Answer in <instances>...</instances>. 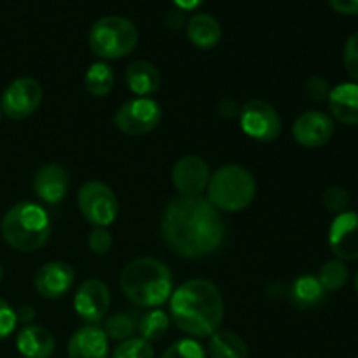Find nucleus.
<instances>
[{
	"instance_id": "26",
	"label": "nucleus",
	"mask_w": 358,
	"mask_h": 358,
	"mask_svg": "<svg viewBox=\"0 0 358 358\" xmlns=\"http://www.w3.org/2000/svg\"><path fill=\"white\" fill-rule=\"evenodd\" d=\"M348 276L350 273L345 262L334 259V261H329L322 266L317 278L320 285L324 287L325 292H338L348 283Z\"/></svg>"
},
{
	"instance_id": "12",
	"label": "nucleus",
	"mask_w": 358,
	"mask_h": 358,
	"mask_svg": "<svg viewBox=\"0 0 358 358\" xmlns=\"http://www.w3.org/2000/svg\"><path fill=\"white\" fill-rule=\"evenodd\" d=\"M329 247L339 261L358 259V213L343 212L336 215L329 229Z\"/></svg>"
},
{
	"instance_id": "39",
	"label": "nucleus",
	"mask_w": 358,
	"mask_h": 358,
	"mask_svg": "<svg viewBox=\"0 0 358 358\" xmlns=\"http://www.w3.org/2000/svg\"><path fill=\"white\" fill-rule=\"evenodd\" d=\"M355 292L358 294V273H357V276H355Z\"/></svg>"
},
{
	"instance_id": "29",
	"label": "nucleus",
	"mask_w": 358,
	"mask_h": 358,
	"mask_svg": "<svg viewBox=\"0 0 358 358\" xmlns=\"http://www.w3.org/2000/svg\"><path fill=\"white\" fill-rule=\"evenodd\" d=\"M161 358H206V352L198 341H194L192 338H185L173 343Z\"/></svg>"
},
{
	"instance_id": "34",
	"label": "nucleus",
	"mask_w": 358,
	"mask_h": 358,
	"mask_svg": "<svg viewBox=\"0 0 358 358\" xmlns=\"http://www.w3.org/2000/svg\"><path fill=\"white\" fill-rule=\"evenodd\" d=\"M304 93L315 101H324L325 98L331 93V87H329V83L322 77H310V79L304 83Z\"/></svg>"
},
{
	"instance_id": "40",
	"label": "nucleus",
	"mask_w": 358,
	"mask_h": 358,
	"mask_svg": "<svg viewBox=\"0 0 358 358\" xmlns=\"http://www.w3.org/2000/svg\"><path fill=\"white\" fill-rule=\"evenodd\" d=\"M3 278V269H2V264H0V282H2Z\"/></svg>"
},
{
	"instance_id": "8",
	"label": "nucleus",
	"mask_w": 358,
	"mask_h": 358,
	"mask_svg": "<svg viewBox=\"0 0 358 358\" xmlns=\"http://www.w3.org/2000/svg\"><path fill=\"white\" fill-rule=\"evenodd\" d=\"M163 117L159 103L152 98H133L126 101L114 114V124L128 136L147 135L157 128Z\"/></svg>"
},
{
	"instance_id": "19",
	"label": "nucleus",
	"mask_w": 358,
	"mask_h": 358,
	"mask_svg": "<svg viewBox=\"0 0 358 358\" xmlns=\"http://www.w3.org/2000/svg\"><path fill=\"white\" fill-rule=\"evenodd\" d=\"M329 110L343 124H358V84L345 83L332 87L327 96Z\"/></svg>"
},
{
	"instance_id": "10",
	"label": "nucleus",
	"mask_w": 358,
	"mask_h": 358,
	"mask_svg": "<svg viewBox=\"0 0 358 358\" xmlns=\"http://www.w3.org/2000/svg\"><path fill=\"white\" fill-rule=\"evenodd\" d=\"M42 103V87L31 77L13 80L0 98L2 114L13 121H21L34 114Z\"/></svg>"
},
{
	"instance_id": "3",
	"label": "nucleus",
	"mask_w": 358,
	"mask_h": 358,
	"mask_svg": "<svg viewBox=\"0 0 358 358\" xmlns=\"http://www.w3.org/2000/svg\"><path fill=\"white\" fill-rule=\"evenodd\" d=\"M121 289L133 304L140 308L161 306L173 292V278L166 264L154 257H138L121 271Z\"/></svg>"
},
{
	"instance_id": "16",
	"label": "nucleus",
	"mask_w": 358,
	"mask_h": 358,
	"mask_svg": "<svg viewBox=\"0 0 358 358\" xmlns=\"http://www.w3.org/2000/svg\"><path fill=\"white\" fill-rule=\"evenodd\" d=\"M34 191L37 198L42 199L45 205H58L69 191V173L62 164H44L35 173Z\"/></svg>"
},
{
	"instance_id": "17",
	"label": "nucleus",
	"mask_w": 358,
	"mask_h": 358,
	"mask_svg": "<svg viewBox=\"0 0 358 358\" xmlns=\"http://www.w3.org/2000/svg\"><path fill=\"white\" fill-rule=\"evenodd\" d=\"M108 338L98 325L77 329L69 341V358H108Z\"/></svg>"
},
{
	"instance_id": "22",
	"label": "nucleus",
	"mask_w": 358,
	"mask_h": 358,
	"mask_svg": "<svg viewBox=\"0 0 358 358\" xmlns=\"http://www.w3.org/2000/svg\"><path fill=\"white\" fill-rule=\"evenodd\" d=\"M325 290L320 285L317 276L304 275L299 276L290 287V301L299 310H313L318 308L325 299Z\"/></svg>"
},
{
	"instance_id": "28",
	"label": "nucleus",
	"mask_w": 358,
	"mask_h": 358,
	"mask_svg": "<svg viewBox=\"0 0 358 358\" xmlns=\"http://www.w3.org/2000/svg\"><path fill=\"white\" fill-rule=\"evenodd\" d=\"M112 358H154V350L145 339L129 338L119 343Z\"/></svg>"
},
{
	"instance_id": "7",
	"label": "nucleus",
	"mask_w": 358,
	"mask_h": 358,
	"mask_svg": "<svg viewBox=\"0 0 358 358\" xmlns=\"http://www.w3.org/2000/svg\"><path fill=\"white\" fill-rule=\"evenodd\" d=\"M77 206L84 219L94 227H108L119 213V203L114 191L100 180L83 184L77 192Z\"/></svg>"
},
{
	"instance_id": "24",
	"label": "nucleus",
	"mask_w": 358,
	"mask_h": 358,
	"mask_svg": "<svg viewBox=\"0 0 358 358\" xmlns=\"http://www.w3.org/2000/svg\"><path fill=\"white\" fill-rule=\"evenodd\" d=\"M114 70L108 66V63L98 62L87 69L84 76V86L93 96H105L114 87Z\"/></svg>"
},
{
	"instance_id": "36",
	"label": "nucleus",
	"mask_w": 358,
	"mask_h": 358,
	"mask_svg": "<svg viewBox=\"0 0 358 358\" xmlns=\"http://www.w3.org/2000/svg\"><path fill=\"white\" fill-rule=\"evenodd\" d=\"M16 318L21 324H30L35 318V310L31 306H28V304H24V306H21L20 310L16 311Z\"/></svg>"
},
{
	"instance_id": "1",
	"label": "nucleus",
	"mask_w": 358,
	"mask_h": 358,
	"mask_svg": "<svg viewBox=\"0 0 358 358\" xmlns=\"http://www.w3.org/2000/svg\"><path fill=\"white\" fill-rule=\"evenodd\" d=\"M161 236L173 254L199 259L213 254L226 236L219 210L201 196H180L168 205Z\"/></svg>"
},
{
	"instance_id": "6",
	"label": "nucleus",
	"mask_w": 358,
	"mask_h": 358,
	"mask_svg": "<svg viewBox=\"0 0 358 358\" xmlns=\"http://www.w3.org/2000/svg\"><path fill=\"white\" fill-rule=\"evenodd\" d=\"M138 44V30L122 16L100 17L90 30V48L98 58L117 59L128 56Z\"/></svg>"
},
{
	"instance_id": "30",
	"label": "nucleus",
	"mask_w": 358,
	"mask_h": 358,
	"mask_svg": "<svg viewBox=\"0 0 358 358\" xmlns=\"http://www.w3.org/2000/svg\"><path fill=\"white\" fill-rule=\"evenodd\" d=\"M324 206L327 208V212L331 213H343L346 212V208L350 206V194L345 187H339V185H332V187L325 189L324 192Z\"/></svg>"
},
{
	"instance_id": "33",
	"label": "nucleus",
	"mask_w": 358,
	"mask_h": 358,
	"mask_svg": "<svg viewBox=\"0 0 358 358\" xmlns=\"http://www.w3.org/2000/svg\"><path fill=\"white\" fill-rule=\"evenodd\" d=\"M345 66L348 76L358 83V31L346 41L345 45Z\"/></svg>"
},
{
	"instance_id": "11",
	"label": "nucleus",
	"mask_w": 358,
	"mask_h": 358,
	"mask_svg": "<svg viewBox=\"0 0 358 358\" xmlns=\"http://www.w3.org/2000/svg\"><path fill=\"white\" fill-rule=\"evenodd\" d=\"M110 308V290L101 280L91 278L80 283L73 297V310L77 317L87 325H96L103 320Z\"/></svg>"
},
{
	"instance_id": "23",
	"label": "nucleus",
	"mask_w": 358,
	"mask_h": 358,
	"mask_svg": "<svg viewBox=\"0 0 358 358\" xmlns=\"http://www.w3.org/2000/svg\"><path fill=\"white\" fill-rule=\"evenodd\" d=\"M208 358H248V346L243 339L231 331H217L210 336Z\"/></svg>"
},
{
	"instance_id": "37",
	"label": "nucleus",
	"mask_w": 358,
	"mask_h": 358,
	"mask_svg": "<svg viewBox=\"0 0 358 358\" xmlns=\"http://www.w3.org/2000/svg\"><path fill=\"white\" fill-rule=\"evenodd\" d=\"M166 23L170 28H180L184 24V14H182L180 9H175L171 13H168Z\"/></svg>"
},
{
	"instance_id": "2",
	"label": "nucleus",
	"mask_w": 358,
	"mask_h": 358,
	"mask_svg": "<svg viewBox=\"0 0 358 358\" xmlns=\"http://www.w3.org/2000/svg\"><path fill=\"white\" fill-rule=\"evenodd\" d=\"M170 315L175 325L191 338H210L222 324V294L208 280L192 278L171 292Z\"/></svg>"
},
{
	"instance_id": "18",
	"label": "nucleus",
	"mask_w": 358,
	"mask_h": 358,
	"mask_svg": "<svg viewBox=\"0 0 358 358\" xmlns=\"http://www.w3.org/2000/svg\"><path fill=\"white\" fill-rule=\"evenodd\" d=\"M17 352L24 358H49L55 353V338L42 325H27L16 338Z\"/></svg>"
},
{
	"instance_id": "20",
	"label": "nucleus",
	"mask_w": 358,
	"mask_h": 358,
	"mask_svg": "<svg viewBox=\"0 0 358 358\" xmlns=\"http://www.w3.org/2000/svg\"><path fill=\"white\" fill-rule=\"evenodd\" d=\"M126 84L133 94L138 98H147L159 90L161 73L152 63L138 59L126 69Z\"/></svg>"
},
{
	"instance_id": "25",
	"label": "nucleus",
	"mask_w": 358,
	"mask_h": 358,
	"mask_svg": "<svg viewBox=\"0 0 358 358\" xmlns=\"http://www.w3.org/2000/svg\"><path fill=\"white\" fill-rule=\"evenodd\" d=\"M170 327V317L166 311L159 310V308H152L147 311L136 324V331L140 332V338L145 341H159L164 338Z\"/></svg>"
},
{
	"instance_id": "4",
	"label": "nucleus",
	"mask_w": 358,
	"mask_h": 358,
	"mask_svg": "<svg viewBox=\"0 0 358 358\" xmlns=\"http://www.w3.org/2000/svg\"><path fill=\"white\" fill-rule=\"evenodd\" d=\"M0 233L7 245L20 252H35L51 236V219L41 205L31 201L10 206L2 217Z\"/></svg>"
},
{
	"instance_id": "41",
	"label": "nucleus",
	"mask_w": 358,
	"mask_h": 358,
	"mask_svg": "<svg viewBox=\"0 0 358 358\" xmlns=\"http://www.w3.org/2000/svg\"><path fill=\"white\" fill-rule=\"evenodd\" d=\"M0 119H2V108H0Z\"/></svg>"
},
{
	"instance_id": "13",
	"label": "nucleus",
	"mask_w": 358,
	"mask_h": 358,
	"mask_svg": "<svg viewBox=\"0 0 358 358\" xmlns=\"http://www.w3.org/2000/svg\"><path fill=\"white\" fill-rule=\"evenodd\" d=\"M171 180L182 196H201L210 182L208 164L203 157L192 154L180 157L171 171Z\"/></svg>"
},
{
	"instance_id": "31",
	"label": "nucleus",
	"mask_w": 358,
	"mask_h": 358,
	"mask_svg": "<svg viewBox=\"0 0 358 358\" xmlns=\"http://www.w3.org/2000/svg\"><path fill=\"white\" fill-rule=\"evenodd\" d=\"M87 245L93 254L103 255L112 248V234L108 233L107 227H94L87 238Z\"/></svg>"
},
{
	"instance_id": "5",
	"label": "nucleus",
	"mask_w": 358,
	"mask_h": 358,
	"mask_svg": "<svg viewBox=\"0 0 358 358\" xmlns=\"http://www.w3.org/2000/svg\"><path fill=\"white\" fill-rule=\"evenodd\" d=\"M208 203L219 212H241L254 201L255 178L241 164H224L210 177Z\"/></svg>"
},
{
	"instance_id": "15",
	"label": "nucleus",
	"mask_w": 358,
	"mask_h": 358,
	"mask_svg": "<svg viewBox=\"0 0 358 358\" xmlns=\"http://www.w3.org/2000/svg\"><path fill=\"white\" fill-rule=\"evenodd\" d=\"M73 278L76 273L72 266L62 261H52L38 268V271L35 273L34 285L38 296L45 299H59L72 289Z\"/></svg>"
},
{
	"instance_id": "32",
	"label": "nucleus",
	"mask_w": 358,
	"mask_h": 358,
	"mask_svg": "<svg viewBox=\"0 0 358 358\" xmlns=\"http://www.w3.org/2000/svg\"><path fill=\"white\" fill-rule=\"evenodd\" d=\"M16 311L13 310V306L6 299L0 297V339L9 338L14 329H16Z\"/></svg>"
},
{
	"instance_id": "35",
	"label": "nucleus",
	"mask_w": 358,
	"mask_h": 358,
	"mask_svg": "<svg viewBox=\"0 0 358 358\" xmlns=\"http://www.w3.org/2000/svg\"><path fill=\"white\" fill-rule=\"evenodd\" d=\"M329 3L339 14H346V16L358 14V0H329Z\"/></svg>"
},
{
	"instance_id": "27",
	"label": "nucleus",
	"mask_w": 358,
	"mask_h": 358,
	"mask_svg": "<svg viewBox=\"0 0 358 358\" xmlns=\"http://www.w3.org/2000/svg\"><path fill=\"white\" fill-rule=\"evenodd\" d=\"M103 332L107 334L108 339H114V341H126V339L133 338V334L136 332V322L135 318L129 317V315H114V317H110L108 320H105Z\"/></svg>"
},
{
	"instance_id": "9",
	"label": "nucleus",
	"mask_w": 358,
	"mask_h": 358,
	"mask_svg": "<svg viewBox=\"0 0 358 358\" xmlns=\"http://www.w3.org/2000/svg\"><path fill=\"white\" fill-rule=\"evenodd\" d=\"M240 124L247 136L257 142H273L282 131L276 108L264 100H250L240 108Z\"/></svg>"
},
{
	"instance_id": "38",
	"label": "nucleus",
	"mask_w": 358,
	"mask_h": 358,
	"mask_svg": "<svg viewBox=\"0 0 358 358\" xmlns=\"http://www.w3.org/2000/svg\"><path fill=\"white\" fill-rule=\"evenodd\" d=\"M205 0H173L175 7L180 10H194L198 9Z\"/></svg>"
},
{
	"instance_id": "14",
	"label": "nucleus",
	"mask_w": 358,
	"mask_h": 358,
	"mask_svg": "<svg viewBox=\"0 0 358 358\" xmlns=\"http://www.w3.org/2000/svg\"><path fill=\"white\" fill-rule=\"evenodd\" d=\"M292 135L303 147H322L334 136V121L329 114L320 110H310L301 114L294 121Z\"/></svg>"
},
{
	"instance_id": "21",
	"label": "nucleus",
	"mask_w": 358,
	"mask_h": 358,
	"mask_svg": "<svg viewBox=\"0 0 358 358\" xmlns=\"http://www.w3.org/2000/svg\"><path fill=\"white\" fill-rule=\"evenodd\" d=\"M187 37L196 48L212 49L222 38V28L212 14L199 13L187 21Z\"/></svg>"
}]
</instances>
